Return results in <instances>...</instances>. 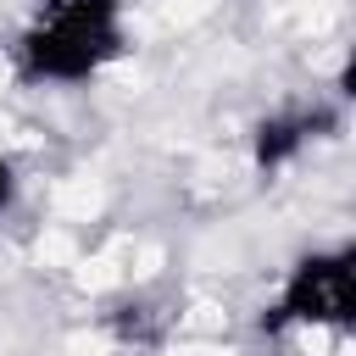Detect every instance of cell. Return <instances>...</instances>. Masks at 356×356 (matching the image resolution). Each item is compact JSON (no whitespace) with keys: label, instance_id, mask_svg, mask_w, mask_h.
<instances>
[{"label":"cell","instance_id":"1","mask_svg":"<svg viewBox=\"0 0 356 356\" xmlns=\"http://www.w3.org/2000/svg\"><path fill=\"white\" fill-rule=\"evenodd\" d=\"M122 50V0H39L17 33V67L28 83H89Z\"/></svg>","mask_w":356,"mask_h":356},{"label":"cell","instance_id":"2","mask_svg":"<svg viewBox=\"0 0 356 356\" xmlns=\"http://www.w3.org/2000/svg\"><path fill=\"white\" fill-rule=\"evenodd\" d=\"M350 317H356V256L350 250H312L284 273L278 300L261 312V334L350 328Z\"/></svg>","mask_w":356,"mask_h":356},{"label":"cell","instance_id":"3","mask_svg":"<svg viewBox=\"0 0 356 356\" xmlns=\"http://www.w3.org/2000/svg\"><path fill=\"white\" fill-rule=\"evenodd\" d=\"M334 117L317 106V111H273V117H261L256 122V134H250V156H256V167L261 172H278V167H289L312 139H317V128H328Z\"/></svg>","mask_w":356,"mask_h":356},{"label":"cell","instance_id":"4","mask_svg":"<svg viewBox=\"0 0 356 356\" xmlns=\"http://www.w3.org/2000/svg\"><path fill=\"white\" fill-rule=\"evenodd\" d=\"M11 200H17V167L0 156V211H11Z\"/></svg>","mask_w":356,"mask_h":356}]
</instances>
